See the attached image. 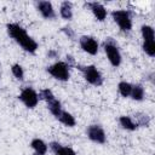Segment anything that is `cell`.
I'll use <instances>...</instances> for the list:
<instances>
[{"instance_id":"6da1fadb","label":"cell","mask_w":155,"mask_h":155,"mask_svg":"<svg viewBox=\"0 0 155 155\" xmlns=\"http://www.w3.org/2000/svg\"><path fill=\"white\" fill-rule=\"evenodd\" d=\"M6 29H7V34L17 44H19L21 47L24 51H27L29 53H35L36 52V50L39 47L38 42L31 36H29L27 34V31H25V29L23 27H21L17 23H8L6 25Z\"/></svg>"},{"instance_id":"7a4b0ae2","label":"cell","mask_w":155,"mask_h":155,"mask_svg":"<svg viewBox=\"0 0 155 155\" xmlns=\"http://www.w3.org/2000/svg\"><path fill=\"white\" fill-rule=\"evenodd\" d=\"M103 48L110 64L113 67H119L121 64V53L119 51V47L115 40L113 38H107V40L103 44Z\"/></svg>"},{"instance_id":"3957f363","label":"cell","mask_w":155,"mask_h":155,"mask_svg":"<svg viewBox=\"0 0 155 155\" xmlns=\"http://www.w3.org/2000/svg\"><path fill=\"white\" fill-rule=\"evenodd\" d=\"M79 68H80V70L82 71L84 78H85V80H86L88 84H91V85H93V86H96V87L103 85V81H104V80H103V76H102V74L99 73V70L96 68V65L90 64V65L79 67Z\"/></svg>"},{"instance_id":"277c9868","label":"cell","mask_w":155,"mask_h":155,"mask_svg":"<svg viewBox=\"0 0 155 155\" xmlns=\"http://www.w3.org/2000/svg\"><path fill=\"white\" fill-rule=\"evenodd\" d=\"M69 67L65 64V62H56L54 64L50 65L47 68V73L54 78L56 80L59 81H68L70 73H69Z\"/></svg>"},{"instance_id":"5b68a950","label":"cell","mask_w":155,"mask_h":155,"mask_svg":"<svg viewBox=\"0 0 155 155\" xmlns=\"http://www.w3.org/2000/svg\"><path fill=\"white\" fill-rule=\"evenodd\" d=\"M111 17L114 22L119 25L122 31H130L132 29V19L126 10H114L111 12Z\"/></svg>"},{"instance_id":"8992f818","label":"cell","mask_w":155,"mask_h":155,"mask_svg":"<svg viewBox=\"0 0 155 155\" xmlns=\"http://www.w3.org/2000/svg\"><path fill=\"white\" fill-rule=\"evenodd\" d=\"M19 101L29 109H33L38 105L39 103V94L30 87H25L22 90V92L18 96Z\"/></svg>"},{"instance_id":"52a82bcc","label":"cell","mask_w":155,"mask_h":155,"mask_svg":"<svg viewBox=\"0 0 155 155\" xmlns=\"http://www.w3.org/2000/svg\"><path fill=\"white\" fill-rule=\"evenodd\" d=\"M79 44L80 47L82 48V51H85L86 53L91 54V56H96L98 53V41L96 40V38L90 36V35H84L79 39Z\"/></svg>"},{"instance_id":"ba28073f","label":"cell","mask_w":155,"mask_h":155,"mask_svg":"<svg viewBox=\"0 0 155 155\" xmlns=\"http://www.w3.org/2000/svg\"><path fill=\"white\" fill-rule=\"evenodd\" d=\"M87 137L92 142L98 143V144H104L107 142L105 132H104V130L99 125H91L87 128Z\"/></svg>"},{"instance_id":"9c48e42d","label":"cell","mask_w":155,"mask_h":155,"mask_svg":"<svg viewBox=\"0 0 155 155\" xmlns=\"http://www.w3.org/2000/svg\"><path fill=\"white\" fill-rule=\"evenodd\" d=\"M38 10L41 13V16L46 19H52L56 17L54 8L50 1H39L38 2Z\"/></svg>"},{"instance_id":"30bf717a","label":"cell","mask_w":155,"mask_h":155,"mask_svg":"<svg viewBox=\"0 0 155 155\" xmlns=\"http://www.w3.org/2000/svg\"><path fill=\"white\" fill-rule=\"evenodd\" d=\"M87 6L91 8V11H92L93 16L97 18V21L103 22L107 18V10L102 4H99V2H88Z\"/></svg>"},{"instance_id":"8fae6325","label":"cell","mask_w":155,"mask_h":155,"mask_svg":"<svg viewBox=\"0 0 155 155\" xmlns=\"http://www.w3.org/2000/svg\"><path fill=\"white\" fill-rule=\"evenodd\" d=\"M50 149L54 153V155H76V153L70 147H63L58 142H51Z\"/></svg>"},{"instance_id":"7c38bea8","label":"cell","mask_w":155,"mask_h":155,"mask_svg":"<svg viewBox=\"0 0 155 155\" xmlns=\"http://www.w3.org/2000/svg\"><path fill=\"white\" fill-rule=\"evenodd\" d=\"M30 147L34 150V155H46V153L48 150L47 144L40 138H34L30 143Z\"/></svg>"},{"instance_id":"4fadbf2b","label":"cell","mask_w":155,"mask_h":155,"mask_svg":"<svg viewBox=\"0 0 155 155\" xmlns=\"http://www.w3.org/2000/svg\"><path fill=\"white\" fill-rule=\"evenodd\" d=\"M59 15L63 19H71L73 17V7H71V2L70 1H63L61 4V7H59Z\"/></svg>"},{"instance_id":"5bb4252c","label":"cell","mask_w":155,"mask_h":155,"mask_svg":"<svg viewBox=\"0 0 155 155\" xmlns=\"http://www.w3.org/2000/svg\"><path fill=\"white\" fill-rule=\"evenodd\" d=\"M119 122H120L121 127L125 128V130H127V131H136L137 127H138L137 124L132 120V117L131 116H127V115L120 116L119 117Z\"/></svg>"},{"instance_id":"9a60e30c","label":"cell","mask_w":155,"mask_h":155,"mask_svg":"<svg viewBox=\"0 0 155 155\" xmlns=\"http://www.w3.org/2000/svg\"><path fill=\"white\" fill-rule=\"evenodd\" d=\"M57 119H58L63 125H65V126H68V127H74V126H75V124H76L75 117H74L70 113L64 111V110H62L61 115H59Z\"/></svg>"},{"instance_id":"2e32d148","label":"cell","mask_w":155,"mask_h":155,"mask_svg":"<svg viewBox=\"0 0 155 155\" xmlns=\"http://www.w3.org/2000/svg\"><path fill=\"white\" fill-rule=\"evenodd\" d=\"M131 98L133 101H143L144 98V87L140 84H136L132 85V90H131Z\"/></svg>"},{"instance_id":"e0dca14e","label":"cell","mask_w":155,"mask_h":155,"mask_svg":"<svg viewBox=\"0 0 155 155\" xmlns=\"http://www.w3.org/2000/svg\"><path fill=\"white\" fill-rule=\"evenodd\" d=\"M47 109L50 110V113H51L53 116L58 117V116L61 115V113H62V104H61V102H59L58 99L54 98V99L47 102Z\"/></svg>"},{"instance_id":"ac0fdd59","label":"cell","mask_w":155,"mask_h":155,"mask_svg":"<svg viewBox=\"0 0 155 155\" xmlns=\"http://www.w3.org/2000/svg\"><path fill=\"white\" fill-rule=\"evenodd\" d=\"M140 33H142L143 41H151V40H154V38H155L153 27H150V25H148V24H144V25L140 27Z\"/></svg>"},{"instance_id":"d6986e66","label":"cell","mask_w":155,"mask_h":155,"mask_svg":"<svg viewBox=\"0 0 155 155\" xmlns=\"http://www.w3.org/2000/svg\"><path fill=\"white\" fill-rule=\"evenodd\" d=\"M134 119H136V124L137 126H142V127H148L150 124V116L145 113H136L134 114Z\"/></svg>"},{"instance_id":"ffe728a7","label":"cell","mask_w":155,"mask_h":155,"mask_svg":"<svg viewBox=\"0 0 155 155\" xmlns=\"http://www.w3.org/2000/svg\"><path fill=\"white\" fill-rule=\"evenodd\" d=\"M117 90H119V93L122 96V97H130L131 94V90H132V85L127 81H120L119 85H117Z\"/></svg>"},{"instance_id":"44dd1931","label":"cell","mask_w":155,"mask_h":155,"mask_svg":"<svg viewBox=\"0 0 155 155\" xmlns=\"http://www.w3.org/2000/svg\"><path fill=\"white\" fill-rule=\"evenodd\" d=\"M142 48H143V51H144L149 57H154V56H155V40H151V41H143Z\"/></svg>"},{"instance_id":"7402d4cb","label":"cell","mask_w":155,"mask_h":155,"mask_svg":"<svg viewBox=\"0 0 155 155\" xmlns=\"http://www.w3.org/2000/svg\"><path fill=\"white\" fill-rule=\"evenodd\" d=\"M11 71H12L13 76H15L17 80L22 81V80L24 79V70H23L22 65H19V64H13V65L11 67Z\"/></svg>"},{"instance_id":"603a6c76","label":"cell","mask_w":155,"mask_h":155,"mask_svg":"<svg viewBox=\"0 0 155 155\" xmlns=\"http://www.w3.org/2000/svg\"><path fill=\"white\" fill-rule=\"evenodd\" d=\"M39 99H42V101H45L47 103V102L54 99V94L50 88H42L39 92Z\"/></svg>"},{"instance_id":"cb8c5ba5","label":"cell","mask_w":155,"mask_h":155,"mask_svg":"<svg viewBox=\"0 0 155 155\" xmlns=\"http://www.w3.org/2000/svg\"><path fill=\"white\" fill-rule=\"evenodd\" d=\"M62 31H63L69 39L74 40V38H75V31H74L70 27H64V28H62Z\"/></svg>"},{"instance_id":"d4e9b609","label":"cell","mask_w":155,"mask_h":155,"mask_svg":"<svg viewBox=\"0 0 155 155\" xmlns=\"http://www.w3.org/2000/svg\"><path fill=\"white\" fill-rule=\"evenodd\" d=\"M65 64H67L69 68H70V67H73V65H75V59H74V57H73L71 54H67Z\"/></svg>"},{"instance_id":"484cf974","label":"cell","mask_w":155,"mask_h":155,"mask_svg":"<svg viewBox=\"0 0 155 155\" xmlns=\"http://www.w3.org/2000/svg\"><path fill=\"white\" fill-rule=\"evenodd\" d=\"M57 56H58V53H57L54 50H50V51L47 52V58H48V59H53V58H57Z\"/></svg>"}]
</instances>
